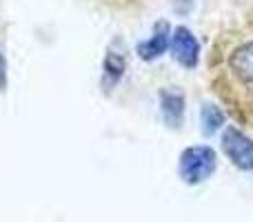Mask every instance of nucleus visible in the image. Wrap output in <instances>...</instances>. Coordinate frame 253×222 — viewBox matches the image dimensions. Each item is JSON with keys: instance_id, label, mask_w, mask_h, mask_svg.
<instances>
[{"instance_id": "nucleus-8", "label": "nucleus", "mask_w": 253, "mask_h": 222, "mask_svg": "<svg viewBox=\"0 0 253 222\" xmlns=\"http://www.w3.org/2000/svg\"><path fill=\"white\" fill-rule=\"evenodd\" d=\"M200 118H202V131H205L207 135L215 133V131L224 125V113H222L220 107H215V105H205L202 107Z\"/></svg>"}, {"instance_id": "nucleus-9", "label": "nucleus", "mask_w": 253, "mask_h": 222, "mask_svg": "<svg viewBox=\"0 0 253 222\" xmlns=\"http://www.w3.org/2000/svg\"><path fill=\"white\" fill-rule=\"evenodd\" d=\"M7 85V62H4V56L0 53V91L4 89Z\"/></svg>"}, {"instance_id": "nucleus-2", "label": "nucleus", "mask_w": 253, "mask_h": 222, "mask_svg": "<svg viewBox=\"0 0 253 222\" xmlns=\"http://www.w3.org/2000/svg\"><path fill=\"white\" fill-rule=\"evenodd\" d=\"M222 149L227 158L242 171H253V140L236 127H227L222 133Z\"/></svg>"}, {"instance_id": "nucleus-1", "label": "nucleus", "mask_w": 253, "mask_h": 222, "mask_svg": "<svg viewBox=\"0 0 253 222\" xmlns=\"http://www.w3.org/2000/svg\"><path fill=\"white\" fill-rule=\"evenodd\" d=\"M215 171V151L211 147H189L180 153V176L187 184L205 182Z\"/></svg>"}, {"instance_id": "nucleus-7", "label": "nucleus", "mask_w": 253, "mask_h": 222, "mask_svg": "<svg viewBox=\"0 0 253 222\" xmlns=\"http://www.w3.org/2000/svg\"><path fill=\"white\" fill-rule=\"evenodd\" d=\"M160 107H162V116H165L167 125L171 127H180L184 116V96L175 89H162L160 91Z\"/></svg>"}, {"instance_id": "nucleus-4", "label": "nucleus", "mask_w": 253, "mask_h": 222, "mask_svg": "<svg viewBox=\"0 0 253 222\" xmlns=\"http://www.w3.org/2000/svg\"><path fill=\"white\" fill-rule=\"evenodd\" d=\"M126 69V56H125V44L123 40H114L111 47L107 49L105 56V65H102V80H105V87H114L118 85V80L123 78Z\"/></svg>"}, {"instance_id": "nucleus-6", "label": "nucleus", "mask_w": 253, "mask_h": 222, "mask_svg": "<svg viewBox=\"0 0 253 222\" xmlns=\"http://www.w3.org/2000/svg\"><path fill=\"white\" fill-rule=\"evenodd\" d=\"M167 47H169V25L158 22L151 38L138 44V56L142 60H156L167 51Z\"/></svg>"}, {"instance_id": "nucleus-3", "label": "nucleus", "mask_w": 253, "mask_h": 222, "mask_svg": "<svg viewBox=\"0 0 253 222\" xmlns=\"http://www.w3.org/2000/svg\"><path fill=\"white\" fill-rule=\"evenodd\" d=\"M171 51L173 58L180 62L182 67H193L198 65V56H200V47H198V40L187 27H178L171 36Z\"/></svg>"}, {"instance_id": "nucleus-5", "label": "nucleus", "mask_w": 253, "mask_h": 222, "mask_svg": "<svg viewBox=\"0 0 253 222\" xmlns=\"http://www.w3.org/2000/svg\"><path fill=\"white\" fill-rule=\"evenodd\" d=\"M229 71H231L242 85H253V40L240 44V47L229 56Z\"/></svg>"}]
</instances>
